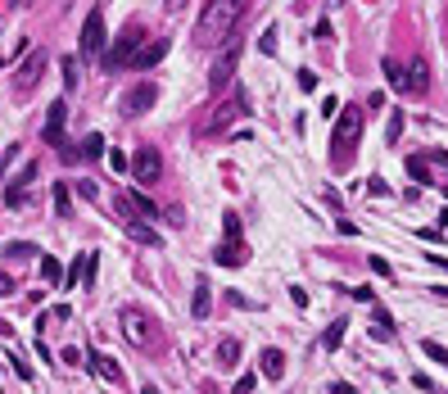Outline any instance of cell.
<instances>
[{
  "mask_svg": "<svg viewBox=\"0 0 448 394\" xmlns=\"http://www.w3.org/2000/svg\"><path fill=\"white\" fill-rule=\"evenodd\" d=\"M249 0H204V9H199V23H195V46L199 50H218V46H227L235 28H240Z\"/></svg>",
  "mask_w": 448,
  "mask_h": 394,
  "instance_id": "6da1fadb",
  "label": "cell"
},
{
  "mask_svg": "<svg viewBox=\"0 0 448 394\" xmlns=\"http://www.w3.org/2000/svg\"><path fill=\"white\" fill-rule=\"evenodd\" d=\"M358 141H363V109L340 105V114H335V132H331V164L348 168V164H353Z\"/></svg>",
  "mask_w": 448,
  "mask_h": 394,
  "instance_id": "7a4b0ae2",
  "label": "cell"
},
{
  "mask_svg": "<svg viewBox=\"0 0 448 394\" xmlns=\"http://www.w3.org/2000/svg\"><path fill=\"white\" fill-rule=\"evenodd\" d=\"M118 326H122V336H127V344H136V349H149V344H154V317L145 309H136V304H127V309L118 313Z\"/></svg>",
  "mask_w": 448,
  "mask_h": 394,
  "instance_id": "3957f363",
  "label": "cell"
},
{
  "mask_svg": "<svg viewBox=\"0 0 448 394\" xmlns=\"http://www.w3.org/2000/svg\"><path fill=\"white\" fill-rule=\"evenodd\" d=\"M41 73H46V50H32V55H28V59H23V64L14 68V95H18V100L36 91Z\"/></svg>",
  "mask_w": 448,
  "mask_h": 394,
  "instance_id": "277c9868",
  "label": "cell"
},
{
  "mask_svg": "<svg viewBox=\"0 0 448 394\" xmlns=\"http://www.w3.org/2000/svg\"><path fill=\"white\" fill-rule=\"evenodd\" d=\"M105 14H100V9H91V14H86V23H82V55L86 59H100L105 55Z\"/></svg>",
  "mask_w": 448,
  "mask_h": 394,
  "instance_id": "5b68a950",
  "label": "cell"
},
{
  "mask_svg": "<svg viewBox=\"0 0 448 394\" xmlns=\"http://www.w3.org/2000/svg\"><path fill=\"white\" fill-rule=\"evenodd\" d=\"M149 41V36L141 32V28H127V32H122L118 36V46H114V55H109L105 59V64L109 68H132V59H136V50H141V46Z\"/></svg>",
  "mask_w": 448,
  "mask_h": 394,
  "instance_id": "8992f818",
  "label": "cell"
},
{
  "mask_svg": "<svg viewBox=\"0 0 448 394\" xmlns=\"http://www.w3.org/2000/svg\"><path fill=\"white\" fill-rule=\"evenodd\" d=\"M159 172H164V159H159V150H154V145H141V150L132 154V177L141 181V186H149Z\"/></svg>",
  "mask_w": 448,
  "mask_h": 394,
  "instance_id": "52a82bcc",
  "label": "cell"
},
{
  "mask_svg": "<svg viewBox=\"0 0 448 394\" xmlns=\"http://www.w3.org/2000/svg\"><path fill=\"white\" fill-rule=\"evenodd\" d=\"M64 122H68V105L55 100V105H50V114H46V127H41L46 145H59V150H64Z\"/></svg>",
  "mask_w": 448,
  "mask_h": 394,
  "instance_id": "ba28073f",
  "label": "cell"
},
{
  "mask_svg": "<svg viewBox=\"0 0 448 394\" xmlns=\"http://www.w3.org/2000/svg\"><path fill=\"white\" fill-rule=\"evenodd\" d=\"M235 59H240V46H235V41H227V55H222L218 64H213V73H208V86H213V91H222V86L231 82V73H235Z\"/></svg>",
  "mask_w": 448,
  "mask_h": 394,
  "instance_id": "9c48e42d",
  "label": "cell"
},
{
  "mask_svg": "<svg viewBox=\"0 0 448 394\" xmlns=\"http://www.w3.org/2000/svg\"><path fill=\"white\" fill-rule=\"evenodd\" d=\"M213 258H218L222 267H245V263H249V245H245V236H227Z\"/></svg>",
  "mask_w": 448,
  "mask_h": 394,
  "instance_id": "30bf717a",
  "label": "cell"
},
{
  "mask_svg": "<svg viewBox=\"0 0 448 394\" xmlns=\"http://www.w3.org/2000/svg\"><path fill=\"white\" fill-rule=\"evenodd\" d=\"M168 55V36H149V41L136 50V59H132V68H154L159 59Z\"/></svg>",
  "mask_w": 448,
  "mask_h": 394,
  "instance_id": "8fae6325",
  "label": "cell"
},
{
  "mask_svg": "<svg viewBox=\"0 0 448 394\" xmlns=\"http://www.w3.org/2000/svg\"><path fill=\"white\" fill-rule=\"evenodd\" d=\"M145 109H154V86H149V82H141L127 100H122V114H127V118H141Z\"/></svg>",
  "mask_w": 448,
  "mask_h": 394,
  "instance_id": "7c38bea8",
  "label": "cell"
},
{
  "mask_svg": "<svg viewBox=\"0 0 448 394\" xmlns=\"http://www.w3.org/2000/svg\"><path fill=\"white\" fill-rule=\"evenodd\" d=\"M91 372L100 380H109V385H122V367L109 358V353H91Z\"/></svg>",
  "mask_w": 448,
  "mask_h": 394,
  "instance_id": "4fadbf2b",
  "label": "cell"
},
{
  "mask_svg": "<svg viewBox=\"0 0 448 394\" xmlns=\"http://www.w3.org/2000/svg\"><path fill=\"white\" fill-rule=\"evenodd\" d=\"M122 227H127V236H132V240H141V245H154V250L164 245V236H159L154 227H145L141 218H122Z\"/></svg>",
  "mask_w": 448,
  "mask_h": 394,
  "instance_id": "5bb4252c",
  "label": "cell"
},
{
  "mask_svg": "<svg viewBox=\"0 0 448 394\" xmlns=\"http://www.w3.org/2000/svg\"><path fill=\"white\" fill-rule=\"evenodd\" d=\"M258 367H263V376H267V380H281V376H285V353H281V349H263Z\"/></svg>",
  "mask_w": 448,
  "mask_h": 394,
  "instance_id": "9a60e30c",
  "label": "cell"
},
{
  "mask_svg": "<svg viewBox=\"0 0 448 394\" xmlns=\"http://www.w3.org/2000/svg\"><path fill=\"white\" fill-rule=\"evenodd\" d=\"M407 91H412V95H426V91H430V68H426V59H412V78H407Z\"/></svg>",
  "mask_w": 448,
  "mask_h": 394,
  "instance_id": "2e32d148",
  "label": "cell"
},
{
  "mask_svg": "<svg viewBox=\"0 0 448 394\" xmlns=\"http://www.w3.org/2000/svg\"><path fill=\"white\" fill-rule=\"evenodd\" d=\"M122 200H127V204H132V208H136V213H141V218H159V208H154V200H149L145 191H127V195H122Z\"/></svg>",
  "mask_w": 448,
  "mask_h": 394,
  "instance_id": "e0dca14e",
  "label": "cell"
},
{
  "mask_svg": "<svg viewBox=\"0 0 448 394\" xmlns=\"http://www.w3.org/2000/svg\"><path fill=\"white\" fill-rule=\"evenodd\" d=\"M407 177H412V181H421V186H430V159L407 154Z\"/></svg>",
  "mask_w": 448,
  "mask_h": 394,
  "instance_id": "ac0fdd59",
  "label": "cell"
},
{
  "mask_svg": "<svg viewBox=\"0 0 448 394\" xmlns=\"http://www.w3.org/2000/svg\"><path fill=\"white\" fill-rule=\"evenodd\" d=\"M208 309H213V290H208V281H199V286H195V304H191V313H195V317H208Z\"/></svg>",
  "mask_w": 448,
  "mask_h": 394,
  "instance_id": "d6986e66",
  "label": "cell"
},
{
  "mask_svg": "<svg viewBox=\"0 0 448 394\" xmlns=\"http://www.w3.org/2000/svg\"><path fill=\"white\" fill-rule=\"evenodd\" d=\"M371 317H376V336L380 340H394V317L380 309V304H371Z\"/></svg>",
  "mask_w": 448,
  "mask_h": 394,
  "instance_id": "ffe728a7",
  "label": "cell"
},
{
  "mask_svg": "<svg viewBox=\"0 0 448 394\" xmlns=\"http://www.w3.org/2000/svg\"><path fill=\"white\" fill-rule=\"evenodd\" d=\"M41 277L50 281V286H64V267H59V258H41Z\"/></svg>",
  "mask_w": 448,
  "mask_h": 394,
  "instance_id": "44dd1931",
  "label": "cell"
},
{
  "mask_svg": "<svg viewBox=\"0 0 448 394\" xmlns=\"http://www.w3.org/2000/svg\"><path fill=\"white\" fill-rule=\"evenodd\" d=\"M398 137H403V109H394V114H390V122H385V141H390V145H398Z\"/></svg>",
  "mask_w": 448,
  "mask_h": 394,
  "instance_id": "7402d4cb",
  "label": "cell"
},
{
  "mask_svg": "<svg viewBox=\"0 0 448 394\" xmlns=\"http://www.w3.org/2000/svg\"><path fill=\"white\" fill-rule=\"evenodd\" d=\"M385 82H390L394 91H407V78H403V68H398L394 59H385Z\"/></svg>",
  "mask_w": 448,
  "mask_h": 394,
  "instance_id": "603a6c76",
  "label": "cell"
},
{
  "mask_svg": "<svg viewBox=\"0 0 448 394\" xmlns=\"http://www.w3.org/2000/svg\"><path fill=\"white\" fill-rule=\"evenodd\" d=\"M344 326H348V322H335V326H326V336H321V344H326L331 353H335V349L344 344Z\"/></svg>",
  "mask_w": 448,
  "mask_h": 394,
  "instance_id": "cb8c5ba5",
  "label": "cell"
},
{
  "mask_svg": "<svg viewBox=\"0 0 448 394\" xmlns=\"http://www.w3.org/2000/svg\"><path fill=\"white\" fill-rule=\"evenodd\" d=\"M55 213H59V218H73V200H68V186H55Z\"/></svg>",
  "mask_w": 448,
  "mask_h": 394,
  "instance_id": "d4e9b609",
  "label": "cell"
},
{
  "mask_svg": "<svg viewBox=\"0 0 448 394\" xmlns=\"http://www.w3.org/2000/svg\"><path fill=\"white\" fill-rule=\"evenodd\" d=\"M82 154L86 159H100V154H105V137H95V132H91V137L82 141Z\"/></svg>",
  "mask_w": 448,
  "mask_h": 394,
  "instance_id": "484cf974",
  "label": "cell"
},
{
  "mask_svg": "<svg viewBox=\"0 0 448 394\" xmlns=\"http://www.w3.org/2000/svg\"><path fill=\"white\" fill-rule=\"evenodd\" d=\"M421 349H426V358H434V363H444V367H448V349H444L439 340H426Z\"/></svg>",
  "mask_w": 448,
  "mask_h": 394,
  "instance_id": "4316f807",
  "label": "cell"
},
{
  "mask_svg": "<svg viewBox=\"0 0 448 394\" xmlns=\"http://www.w3.org/2000/svg\"><path fill=\"white\" fill-rule=\"evenodd\" d=\"M73 86H78V59H64V91H73Z\"/></svg>",
  "mask_w": 448,
  "mask_h": 394,
  "instance_id": "83f0119b",
  "label": "cell"
},
{
  "mask_svg": "<svg viewBox=\"0 0 448 394\" xmlns=\"http://www.w3.org/2000/svg\"><path fill=\"white\" fill-rule=\"evenodd\" d=\"M5 254H9V258H32V254H41V250H36V245H23V240H18V245H5Z\"/></svg>",
  "mask_w": 448,
  "mask_h": 394,
  "instance_id": "f1b7e54d",
  "label": "cell"
},
{
  "mask_svg": "<svg viewBox=\"0 0 448 394\" xmlns=\"http://www.w3.org/2000/svg\"><path fill=\"white\" fill-rule=\"evenodd\" d=\"M299 91H317V73L313 68H299Z\"/></svg>",
  "mask_w": 448,
  "mask_h": 394,
  "instance_id": "f546056e",
  "label": "cell"
},
{
  "mask_svg": "<svg viewBox=\"0 0 448 394\" xmlns=\"http://www.w3.org/2000/svg\"><path fill=\"white\" fill-rule=\"evenodd\" d=\"M240 100H245V91H240ZM240 100H235V105H240ZM231 114H240V109H227V105H222L218 114H213V127H222V122H231Z\"/></svg>",
  "mask_w": 448,
  "mask_h": 394,
  "instance_id": "4dcf8cb0",
  "label": "cell"
},
{
  "mask_svg": "<svg viewBox=\"0 0 448 394\" xmlns=\"http://www.w3.org/2000/svg\"><path fill=\"white\" fill-rule=\"evenodd\" d=\"M258 46H263V55H277V28H267V32H263V41H258Z\"/></svg>",
  "mask_w": 448,
  "mask_h": 394,
  "instance_id": "1f68e13d",
  "label": "cell"
},
{
  "mask_svg": "<svg viewBox=\"0 0 448 394\" xmlns=\"http://www.w3.org/2000/svg\"><path fill=\"white\" fill-rule=\"evenodd\" d=\"M353 299L358 304H376V290H371V286H353Z\"/></svg>",
  "mask_w": 448,
  "mask_h": 394,
  "instance_id": "d6a6232c",
  "label": "cell"
},
{
  "mask_svg": "<svg viewBox=\"0 0 448 394\" xmlns=\"http://www.w3.org/2000/svg\"><path fill=\"white\" fill-rule=\"evenodd\" d=\"M78 281H82V258H78V263H73L68 272H64V286H78Z\"/></svg>",
  "mask_w": 448,
  "mask_h": 394,
  "instance_id": "836d02e7",
  "label": "cell"
},
{
  "mask_svg": "<svg viewBox=\"0 0 448 394\" xmlns=\"http://www.w3.org/2000/svg\"><path fill=\"white\" fill-rule=\"evenodd\" d=\"M109 168L122 172V168H127V154H122V150H109Z\"/></svg>",
  "mask_w": 448,
  "mask_h": 394,
  "instance_id": "e575fe53",
  "label": "cell"
},
{
  "mask_svg": "<svg viewBox=\"0 0 448 394\" xmlns=\"http://www.w3.org/2000/svg\"><path fill=\"white\" fill-rule=\"evenodd\" d=\"M371 272H376V277H390V263H385L380 254H371Z\"/></svg>",
  "mask_w": 448,
  "mask_h": 394,
  "instance_id": "d590c367",
  "label": "cell"
},
{
  "mask_svg": "<svg viewBox=\"0 0 448 394\" xmlns=\"http://www.w3.org/2000/svg\"><path fill=\"white\" fill-rule=\"evenodd\" d=\"M9 363H14V372H18L23 380H32V376H36V372H32V367H28V363H23V358H9Z\"/></svg>",
  "mask_w": 448,
  "mask_h": 394,
  "instance_id": "8d00e7d4",
  "label": "cell"
},
{
  "mask_svg": "<svg viewBox=\"0 0 448 394\" xmlns=\"http://www.w3.org/2000/svg\"><path fill=\"white\" fill-rule=\"evenodd\" d=\"M14 290H18V286H14V281H9L5 272H0V299H9V294H14Z\"/></svg>",
  "mask_w": 448,
  "mask_h": 394,
  "instance_id": "74e56055",
  "label": "cell"
},
{
  "mask_svg": "<svg viewBox=\"0 0 448 394\" xmlns=\"http://www.w3.org/2000/svg\"><path fill=\"white\" fill-rule=\"evenodd\" d=\"M235 353H240V344H235V340H227V344H222V363H231Z\"/></svg>",
  "mask_w": 448,
  "mask_h": 394,
  "instance_id": "f35d334b",
  "label": "cell"
},
{
  "mask_svg": "<svg viewBox=\"0 0 448 394\" xmlns=\"http://www.w3.org/2000/svg\"><path fill=\"white\" fill-rule=\"evenodd\" d=\"M331 394H358V390L348 385V380H335V385H331Z\"/></svg>",
  "mask_w": 448,
  "mask_h": 394,
  "instance_id": "ab89813d",
  "label": "cell"
},
{
  "mask_svg": "<svg viewBox=\"0 0 448 394\" xmlns=\"http://www.w3.org/2000/svg\"><path fill=\"white\" fill-rule=\"evenodd\" d=\"M181 5L186 0H168V14H181Z\"/></svg>",
  "mask_w": 448,
  "mask_h": 394,
  "instance_id": "60d3db41",
  "label": "cell"
},
{
  "mask_svg": "<svg viewBox=\"0 0 448 394\" xmlns=\"http://www.w3.org/2000/svg\"><path fill=\"white\" fill-rule=\"evenodd\" d=\"M9 5H14V9H23V5H28V0H9Z\"/></svg>",
  "mask_w": 448,
  "mask_h": 394,
  "instance_id": "b9f144b4",
  "label": "cell"
},
{
  "mask_svg": "<svg viewBox=\"0 0 448 394\" xmlns=\"http://www.w3.org/2000/svg\"><path fill=\"white\" fill-rule=\"evenodd\" d=\"M145 394H159V390H154V385H145Z\"/></svg>",
  "mask_w": 448,
  "mask_h": 394,
  "instance_id": "7bdbcfd3",
  "label": "cell"
},
{
  "mask_svg": "<svg viewBox=\"0 0 448 394\" xmlns=\"http://www.w3.org/2000/svg\"><path fill=\"white\" fill-rule=\"evenodd\" d=\"M331 5H340V0H331Z\"/></svg>",
  "mask_w": 448,
  "mask_h": 394,
  "instance_id": "ee69618b",
  "label": "cell"
}]
</instances>
